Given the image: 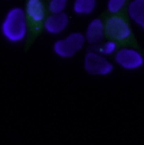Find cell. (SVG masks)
<instances>
[{
    "mask_svg": "<svg viewBox=\"0 0 144 145\" xmlns=\"http://www.w3.org/2000/svg\"><path fill=\"white\" fill-rule=\"evenodd\" d=\"M25 9L14 7L9 9L1 24V33L9 43H20L28 33V20Z\"/></svg>",
    "mask_w": 144,
    "mask_h": 145,
    "instance_id": "6da1fadb",
    "label": "cell"
},
{
    "mask_svg": "<svg viewBox=\"0 0 144 145\" xmlns=\"http://www.w3.org/2000/svg\"><path fill=\"white\" fill-rule=\"evenodd\" d=\"M86 43L84 34L74 32L64 38L58 39L53 44V52L61 59H70L83 48Z\"/></svg>",
    "mask_w": 144,
    "mask_h": 145,
    "instance_id": "7a4b0ae2",
    "label": "cell"
},
{
    "mask_svg": "<svg viewBox=\"0 0 144 145\" xmlns=\"http://www.w3.org/2000/svg\"><path fill=\"white\" fill-rule=\"evenodd\" d=\"M83 68L91 75L105 76L113 72L114 65L106 59L105 55L100 54L98 51H89L83 59Z\"/></svg>",
    "mask_w": 144,
    "mask_h": 145,
    "instance_id": "3957f363",
    "label": "cell"
},
{
    "mask_svg": "<svg viewBox=\"0 0 144 145\" xmlns=\"http://www.w3.org/2000/svg\"><path fill=\"white\" fill-rule=\"evenodd\" d=\"M106 36L109 39L120 42L130 38L132 35V29L128 23L119 16H110L105 22Z\"/></svg>",
    "mask_w": 144,
    "mask_h": 145,
    "instance_id": "277c9868",
    "label": "cell"
},
{
    "mask_svg": "<svg viewBox=\"0 0 144 145\" xmlns=\"http://www.w3.org/2000/svg\"><path fill=\"white\" fill-rule=\"evenodd\" d=\"M115 62L122 69L137 70L144 64V56L135 48L122 47L115 53Z\"/></svg>",
    "mask_w": 144,
    "mask_h": 145,
    "instance_id": "5b68a950",
    "label": "cell"
},
{
    "mask_svg": "<svg viewBox=\"0 0 144 145\" xmlns=\"http://www.w3.org/2000/svg\"><path fill=\"white\" fill-rule=\"evenodd\" d=\"M69 25V17L65 12L51 14L43 23V27L46 33L51 35H58L63 33Z\"/></svg>",
    "mask_w": 144,
    "mask_h": 145,
    "instance_id": "8992f818",
    "label": "cell"
},
{
    "mask_svg": "<svg viewBox=\"0 0 144 145\" xmlns=\"http://www.w3.org/2000/svg\"><path fill=\"white\" fill-rule=\"evenodd\" d=\"M105 36H106L105 23L99 18H95L90 20L84 33L87 43L89 45H97L104 40Z\"/></svg>",
    "mask_w": 144,
    "mask_h": 145,
    "instance_id": "52a82bcc",
    "label": "cell"
},
{
    "mask_svg": "<svg viewBox=\"0 0 144 145\" xmlns=\"http://www.w3.org/2000/svg\"><path fill=\"white\" fill-rule=\"evenodd\" d=\"M25 12L27 18L34 24L44 23L45 18V7L42 0H27L25 6Z\"/></svg>",
    "mask_w": 144,
    "mask_h": 145,
    "instance_id": "ba28073f",
    "label": "cell"
},
{
    "mask_svg": "<svg viewBox=\"0 0 144 145\" xmlns=\"http://www.w3.org/2000/svg\"><path fill=\"white\" fill-rule=\"evenodd\" d=\"M130 19L144 31V0H132L127 6Z\"/></svg>",
    "mask_w": 144,
    "mask_h": 145,
    "instance_id": "9c48e42d",
    "label": "cell"
},
{
    "mask_svg": "<svg viewBox=\"0 0 144 145\" xmlns=\"http://www.w3.org/2000/svg\"><path fill=\"white\" fill-rule=\"evenodd\" d=\"M97 0H74L72 9L77 15H89L96 8Z\"/></svg>",
    "mask_w": 144,
    "mask_h": 145,
    "instance_id": "30bf717a",
    "label": "cell"
},
{
    "mask_svg": "<svg viewBox=\"0 0 144 145\" xmlns=\"http://www.w3.org/2000/svg\"><path fill=\"white\" fill-rule=\"evenodd\" d=\"M67 5H68V0H50L47 8L51 14H61L64 12Z\"/></svg>",
    "mask_w": 144,
    "mask_h": 145,
    "instance_id": "8fae6325",
    "label": "cell"
},
{
    "mask_svg": "<svg viewBox=\"0 0 144 145\" xmlns=\"http://www.w3.org/2000/svg\"><path fill=\"white\" fill-rule=\"evenodd\" d=\"M100 54L107 56V55H111L114 53L117 52V42L113 40V39H108L107 42H105L101 46H99V48L97 50Z\"/></svg>",
    "mask_w": 144,
    "mask_h": 145,
    "instance_id": "7c38bea8",
    "label": "cell"
},
{
    "mask_svg": "<svg viewBox=\"0 0 144 145\" xmlns=\"http://www.w3.org/2000/svg\"><path fill=\"white\" fill-rule=\"evenodd\" d=\"M127 0H108L107 1V10L113 14V15H116L118 14L126 5Z\"/></svg>",
    "mask_w": 144,
    "mask_h": 145,
    "instance_id": "4fadbf2b",
    "label": "cell"
}]
</instances>
